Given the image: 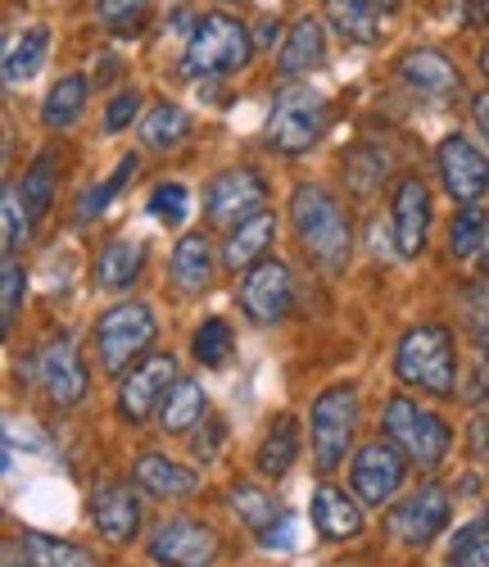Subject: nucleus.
<instances>
[{"label": "nucleus", "instance_id": "30", "mask_svg": "<svg viewBox=\"0 0 489 567\" xmlns=\"http://www.w3.org/2000/svg\"><path fill=\"white\" fill-rule=\"evenodd\" d=\"M86 110V78L82 73H69L51 86V96H45L41 105V123L45 127H73Z\"/></svg>", "mask_w": 489, "mask_h": 567}, {"label": "nucleus", "instance_id": "28", "mask_svg": "<svg viewBox=\"0 0 489 567\" xmlns=\"http://www.w3.org/2000/svg\"><path fill=\"white\" fill-rule=\"evenodd\" d=\"M45 51H51V28H45V23H37L23 37H14L10 51H6V82L19 86V82L37 78V69L45 64Z\"/></svg>", "mask_w": 489, "mask_h": 567}, {"label": "nucleus", "instance_id": "27", "mask_svg": "<svg viewBox=\"0 0 489 567\" xmlns=\"http://www.w3.org/2000/svg\"><path fill=\"white\" fill-rule=\"evenodd\" d=\"M141 241H132V236H118V241H110L101 255H95V281H101L105 291H127L136 272H141Z\"/></svg>", "mask_w": 489, "mask_h": 567}, {"label": "nucleus", "instance_id": "48", "mask_svg": "<svg viewBox=\"0 0 489 567\" xmlns=\"http://www.w3.org/2000/svg\"><path fill=\"white\" fill-rule=\"evenodd\" d=\"M376 6H381V10H399V6H404V0H376Z\"/></svg>", "mask_w": 489, "mask_h": 567}, {"label": "nucleus", "instance_id": "21", "mask_svg": "<svg viewBox=\"0 0 489 567\" xmlns=\"http://www.w3.org/2000/svg\"><path fill=\"white\" fill-rule=\"evenodd\" d=\"M132 477L159 499H186V495L200 491V477H195L186 463L168 458V454H141L136 467H132Z\"/></svg>", "mask_w": 489, "mask_h": 567}, {"label": "nucleus", "instance_id": "12", "mask_svg": "<svg viewBox=\"0 0 489 567\" xmlns=\"http://www.w3.org/2000/svg\"><path fill=\"white\" fill-rule=\"evenodd\" d=\"M214 554L218 536L205 523H190V517H168L150 536V558L159 567H209Z\"/></svg>", "mask_w": 489, "mask_h": 567}, {"label": "nucleus", "instance_id": "34", "mask_svg": "<svg viewBox=\"0 0 489 567\" xmlns=\"http://www.w3.org/2000/svg\"><path fill=\"white\" fill-rule=\"evenodd\" d=\"M231 327L222 322V318H205L200 327H195V341H190V350H195V359H200L205 368H218V363H227L231 359Z\"/></svg>", "mask_w": 489, "mask_h": 567}, {"label": "nucleus", "instance_id": "17", "mask_svg": "<svg viewBox=\"0 0 489 567\" xmlns=\"http://www.w3.org/2000/svg\"><path fill=\"white\" fill-rule=\"evenodd\" d=\"M389 227H395V250L404 259L422 255L426 246V231H430V196L422 177H404L395 186V209H389Z\"/></svg>", "mask_w": 489, "mask_h": 567}, {"label": "nucleus", "instance_id": "6", "mask_svg": "<svg viewBox=\"0 0 489 567\" xmlns=\"http://www.w3.org/2000/svg\"><path fill=\"white\" fill-rule=\"evenodd\" d=\"M155 313L150 305H141V300H127V305H114L101 322H95V354H101V368L110 377H118L145 346L155 341Z\"/></svg>", "mask_w": 489, "mask_h": 567}, {"label": "nucleus", "instance_id": "22", "mask_svg": "<svg viewBox=\"0 0 489 567\" xmlns=\"http://www.w3.org/2000/svg\"><path fill=\"white\" fill-rule=\"evenodd\" d=\"M272 231H277V218L272 214H250L245 223H236L231 231H227V241H222V264L227 268H254L263 255H268V246H272Z\"/></svg>", "mask_w": 489, "mask_h": 567}, {"label": "nucleus", "instance_id": "10", "mask_svg": "<svg viewBox=\"0 0 489 567\" xmlns=\"http://www.w3.org/2000/svg\"><path fill=\"white\" fill-rule=\"evenodd\" d=\"M263 200H268V186L254 168H227L209 182V196H205V209L218 227H236L250 214H263Z\"/></svg>", "mask_w": 489, "mask_h": 567}, {"label": "nucleus", "instance_id": "9", "mask_svg": "<svg viewBox=\"0 0 489 567\" xmlns=\"http://www.w3.org/2000/svg\"><path fill=\"white\" fill-rule=\"evenodd\" d=\"M435 164H439V182L445 192L458 200V205H476L485 192H489V159L485 151H476L467 136H445L435 151Z\"/></svg>", "mask_w": 489, "mask_h": 567}, {"label": "nucleus", "instance_id": "44", "mask_svg": "<svg viewBox=\"0 0 489 567\" xmlns=\"http://www.w3.org/2000/svg\"><path fill=\"white\" fill-rule=\"evenodd\" d=\"M467 436H471V454L480 463H489V417H476L471 427H467Z\"/></svg>", "mask_w": 489, "mask_h": 567}, {"label": "nucleus", "instance_id": "32", "mask_svg": "<svg viewBox=\"0 0 489 567\" xmlns=\"http://www.w3.org/2000/svg\"><path fill=\"white\" fill-rule=\"evenodd\" d=\"M227 504L236 508L240 523H245V527H254V532H268L277 517H281V504H277L268 491L250 486V482H236V486L227 491Z\"/></svg>", "mask_w": 489, "mask_h": 567}, {"label": "nucleus", "instance_id": "29", "mask_svg": "<svg viewBox=\"0 0 489 567\" xmlns=\"http://www.w3.org/2000/svg\"><path fill=\"white\" fill-rule=\"evenodd\" d=\"M190 136V114L181 105H155L150 114L141 118V141H145V151H177L181 141Z\"/></svg>", "mask_w": 489, "mask_h": 567}, {"label": "nucleus", "instance_id": "49", "mask_svg": "<svg viewBox=\"0 0 489 567\" xmlns=\"http://www.w3.org/2000/svg\"><path fill=\"white\" fill-rule=\"evenodd\" d=\"M480 69H485V78H489V45H485V51H480Z\"/></svg>", "mask_w": 489, "mask_h": 567}, {"label": "nucleus", "instance_id": "18", "mask_svg": "<svg viewBox=\"0 0 489 567\" xmlns=\"http://www.w3.org/2000/svg\"><path fill=\"white\" fill-rule=\"evenodd\" d=\"M399 78H404V86L422 91V96H454L458 82H462L454 60L430 51V45H417V51H408L399 60Z\"/></svg>", "mask_w": 489, "mask_h": 567}, {"label": "nucleus", "instance_id": "2", "mask_svg": "<svg viewBox=\"0 0 489 567\" xmlns=\"http://www.w3.org/2000/svg\"><path fill=\"white\" fill-rule=\"evenodd\" d=\"M254 55V41L250 28L231 14H205L195 23L190 41H186V55H181V78H218V73H236L245 69Z\"/></svg>", "mask_w": 489, "mask_h": 567}, {"label": "nucleus", "instance_id": "19", "mask_svg": "<svg viewBox=\"0 0 489 567\" xmlns=\"http://www.w3.org/2000/svg\"><path fill=\"white\" fill-rule=\"evenodd\" d=\"M322 60H326V28H322V19H313V14L295 19V23H290V32H285V41H281L277 69L285 78H300V73H313Z\"/></svg>", "mask_w": 489, "mask_h": 567}, {"label": "nucleus", "instance_id": "33", "mask_svg": "<svg viewBox=\"0 0 489 567\" xmlns=\"http://www.w3.org/2000/svg\"><path fill=\"white\" fill-rule=\"evenodd\" d=\"M19 192H23L32 218H41L45 209H51V200H55V159H51V151H41V155L32 159V168H28L23 182H19Z\"/></svg>", "mask_w": 489, "mask_h": 567}, {"label": "nucleus", "instance_id": "36", "mask_svg": "<svg viewBox=\"0 0 489 567\" xmlns=\"http://www.w3.org/2000/svg\"><path fill=\"white\" fill-rule=\"evenodd\" d=\"M132 173H136V159L127 155V159H123V164L114 168V177L95 182L91 192H82V200H77V218H82V223H91V214H101V209H105V205H110V200H114V196L123 192V182H127Z\"/></svg>", "mask_w": 489, "mask_h": 567}, {"label": "nucleus", "instance_id": "14", "mask_svg": "<svg viewBox=\"0 0 489 567\" xmlns=\"http://www.w3.org/2000/svg\"><path fill=\"white\" fill-rule=\"evenodd\" d=\"M173 382H177V359L173 354L145 359L141 368H132V377H127L123 391H118V413L127 422H145V417H150L164 404V395L173 391Z\"/></svg>", "mask_w": 489, "mask_h": 567}, {"label": "nucleus", "instance_id": "41", "mask_svg": "<svg viewBox=\"0 0 489 567\" xmlns=\"http://www.w3.org/2000/svg\"><path fill=\"white\" fill-rule=\"evenodd\" d=\"M141 110V96H136V86H127V91H118V96L110 101V110H105V132H123L127 123H132V114Z\"/></svg>", "mask_w": 489, "mask_h": 567}, {"label": "nucleus", "instance_id": "15", "mask_svg": "<svg viewBox=\"0 0 489 567\" xmlns=\"http://www.w3.org/2000/svg\"><path fill=\"white\" fill-rule=\"evenodd\" d=\"M91 523L101 527L105 540L127 545L141 532V499L127 482H101L91 491Z\"/></svg>", "mask_w": 489, "mask_h": 567}, {"label": "nucleus", "instance_id": "25", "mask_svg": "<svg viewBox=\"0 0 489 567\" xmlns=\"http://www.w3.org/2000/svg\"><path fill=\"white\" fill-rule=\"evenodd\" d=\"M205 386L195 382V377H177L173 382V391L164 395V404H159V427L164 432H190L195 422L205 417Z\"/></svg>", "mask_w": 489, "mask_h": 567}, {"label": "nucleus", "instance_id": "35", "mask_svg": "<svg viewBox=\"0 0 489 567\" xmlns=\"http://www.w3.org/2000/svg\"><path fill=\"white\" fill-rule=\"evenodd\" d=\"M485 227H489V218H485L476 205H467V209L449 223V250H454L458 259H471V255L480 250V241H485Z\"/></svg>", "mask_w": 489, "mask_h": 567}, {"label": "nucleus", "instance_id": "40", "mask_svg": "<svg viewBox=\"0 0 489 567\" xmlns=\"http://www.w3.org/2000/svg\"><path fill=\"white\" fill-rule=\"evenodd\" d=\"M28 200H23V192L19 186H6V250L14 255L19 250V241L28 236Z\"/></svg>", "mask_w": 489, "mask_h": 567}, {"label": "nucleus", "instance_id": "5", "mask_svg": "<svg viewBox=\"0 0 489 567\" xmlns=\"http://www.w3.org/2000/svg\"><path fill=\"white\" fill-rule=\"evenodd\" d=\"M326 127V96L313 86H285L268 114V141L281 155H304Z\"/></svg>", "mask_w": 489, "mask_h": 567}, {"label": "nucleus", "instance_id": "46", "mask_svg": "<svg viewBox=\"0 0 489 567\" xmlns=\"http://www.w3.org/2000/svg\"><path fill=\"white\" fill-rule=\"evenodd\" d=\"M471 118H476V127H480V136L489 141V91H480V96L471 101Z\"/></svg>", "mask_w": 489, "mask_h": 567}, {"label": "nucleus", "instance_id": "45", "mask_svg": "<svg viewBox=\"0 0 489 567\" xmlns=\"http://www.w3.org/2000/svg\"><path fill=\"white\" fill-rule=\"evenodd\" d=\"M145 6V0H101V19H110V23H118V19H127V14H136Z\"/></svg>", "mask_w": 489, "mask_h": 567}, {"label": "nucleus", "instance_id": "11", "mask_svg": "<svg viewBox=\"0 0 489 567\" xmlns=\"http://www.w3.org/2000/svg\"><path fill=\"white\" fill-rule=\"evenodd\" d=\"M240 309L250 313L259 327H272L285 318L290 309V268L272 255H263L254 268H245V281H240Z\"/></svg>", "mask_w": 489, "mask_h": 567}, {"label": "nucleus", "instance_id": "8", "mask_svg": "<svg viewBox=\"0 0 489 567\" xmlns=\"http://www.w3.org/2000/svg\"><path fill=\"white\" fill-rule=\"evenodd\" d=\"M404 477H408V454H404L395 441H367V445L354 454L350 482H354L358 499H367V504L395 499V491L404 486Z\"/></svg>", "mask_w": 489, "mask_h": 567}, {"label": "nucleus", "instance_id": "23", "mask_svg": "<svg viewBox=\"0 0 489 567\" xmlns=\"http://www.w3.org/2000/svg\"><path fill=\"white\" fill-rule=\"evenodd\" d=\"M168 268H173V281L181 291H205L209 287V277H214V250H209V241L205 236H181V241L173 246V259H168Z\"/></svg>", "mask_w": 489, "mask_h": 567}, {"label": "nucleus", "instance_id": "16", "mask_svg": "<svg viewBox=\"0 0 489 567\" xmlns=\"http://www.w3.org/2000/svg\"><path fill=\"white\" fill-rule=\"evenodd\" d=\"M37 372H41V386L55 404H82L86 395V368L77 359V346L69 337H55L45 341L41 359H37Z\"/></svg>", "mask_w": 489, "mask_h": 567}, {"label": "nucleus", "instance_id": "13", "mask_svg": "<svg viewBox=\"0 0 489 567\" xmlns=\"http://www.w3.org/2000/svg\"><path fill=\"white\" fill-rule=\"evenodd\" d=\"M389 527H395V536L404 545H413V549L430 545L439 532L449 527V495H445V486L426 482L422 491H413L395 513H389Z\"/></svg>", "mask_w": 489, "mask_h": 567}, {"label": "nucleus", "instance_id": "39", "mask_svg": "<svg viewBox=\"0 0 489 567\" xmlns=\"http://www.w3.org/2000/svg\"><path fill=\"white\" fill-rule=\"evenodd\" d=\"M462 309H467V327H471L480 354L489 359V287H471L462 296Z\"/></svg>", "mask_w": 489, "mask_h": 567}, {"label": "nucleus", "instance_id": "26", "mask_svg": "<svg viewBox=\"0 0 489 567\" xmlns=\"http://www.w3.org/2000/svg\"><path fill=\"white\" fill-rule=\"evenodd\" d=\"M326 6V19L335 23V32L345 41H358V45H372L376 32H381V6L376 0H322Z\"/></svg>", "mask_w": 489, "mask_h": 567}, {"label": "nucleus", "instance_id": "1", "mask_svg": "<svg viewBox=\"0 0 489 567\" xmlns=\"http://www.w3.org/2000/svg\"><path fill=\"white\" fill-rule=\"evenodd\" d=\"M290 223H295V236L300 246L313 255L318 268L326 272H340L350 264V250H354V231H350V218L345 209L335 205V196L318 182H300L295 196H290Z\"/></svg>", "mask_w": 489, "mask_h": 567}, {"label": "nucleus", "instance_id": "31", "mask_svg": "<svg viewBox=\"0 0 489 567\" xmlns=\"http://www.w3.org/2000/svg\"><path fill=\"white\" fill-rule=\"evenodd\" d=\"M23 554L32 567H95V558L69 540H55V536H41V532H28L23 540Z\"/></svg>", "mask_w": 489, "mask_h": 567}, {"label": "nucleus", "instance_id": "42", "mask_svg": "<svg viewBox=\"0 0 489 567\" xmlns=\"http://www.w3.org/2000/svg\"><path fill=\"white\" fill-rule=\"evenodd\" d=\"M23 291H28V277L14 259H6V327H14L19 318V305H23Z\"/></svg>", "mask_w": 489, "mask_h": 567}, {"label": "nucleus", "instance_id": "4", "mask_svg": "<svg viewBox=\"0 0 489 567\" xmlns=\"http://www.w3.org/2000/svg\"><path fill=\"white\" fill-rule=\"evenodd\" d=\"M381 422H385V436L395 441L413 463H422V467H435L439 458L449 454V445H454L449 422L439 413H430V409H422L408 395L385 400V417Z\"/></svg>", "mask_w": 489, "mask_h": 567}, {"label": "nucleus", "instance_id": "7", "mask_svg": "<svg viewBox=\"0 0 489 567\" xmlns=\"http://www.w3.org/2000/svg\"><path fill=\"white\" fill-rule=\"evenodd\" d=\"M354 422H358V395H354V386H326L313 400V458H318L322 472H335L340 458L350 454Z\"/></svg>", "mask_w": 489, "mask_h": 567}, {"label": "nucleus", "instance_id": "24", "mask_svg": "<svg viewBox=\"0 0 489 567\" xmlns=\"http://www.w3.org/2000/svg\"><path fill=\"white\" fill-rule=\"evenodd\" d=\"M295 458H300V422L281 413L259 445V472L263 477H285V472L295 467Z\"/></svg>", "mask_w": 489, "mask_h": 567}, {"label": "nucleus", "instance_id": "38", "mask_svg": "<svg viewBox=\"0 0 489 567\" xmlns=\"http://www.w3.org/2000/svg\"><path fill=\"white\" fill-rule=\"evenodd\" d=\"M186 209H190V196L181 182H159L150 192V214L159 223H186Z\"/></svg>", "mask_w": 489, "mask_h": 567}, {"label": "nucleus", "instance_id": "37", "mask_svg": "<svg viewBox=\"0 0 489 567\" xmlns=\"http://www.w3.org/2000/svg\"><path fill=\"white\" fill-rule=\"evenodd\" d=\"M449 567H489V532H485V523H471L467 532L454 536Z\"/></svg>", "mask_w": 489, "mask_h": 567}, {"label": "nucleus", "instance_id": "20", "mask_svg": "<svg viewBox=\"0 0 489 567\" xmlns=\"http://www.w3.org/2000/svg\"><path fill=\"white\" fill-rule=\"evenodd\" d=\"M309 513H313V527L326 536V540H350L363 532V513L358 504L345 495V491H335L331 482H322L309 499Z\"/></svg>", "mask_w": 489, "mask_h": 567}, {"label": "nucleus", "instance_id": "3", "mask_svg": "<svg viewBox=\"0 0 489 567\" xmlns=\"http://www.w3.org/2000/svg\"><path fill=\"white\" fill-rule=\"evenodd\" d=\"M395 372H399V382H408L426 395H454V386H458L454 337L439 322L413 327V332H404V341L395 350Z\"/></svg>", "mask_w": 489, "mask_h": 567}, {"label": "nucleus", "instance_id": "43", "mask_svg": "<svg viewBox=\"0 0 489 567\" xmlns=\"http://www.w3.org/2000/svg\"><path fill=\"white\" fill-rule=\"evenodd\" d=\"M259 545L263 549H295V517L281 513L268 532H259Z\"/></svg>", "mask_w": 489, "mask_h": 567}, {"label": "nucleus", "instance_id": "47", "mask_svg": "<svg viewBox=\"0 0 489 567\" xmlns=\"http://www.w3.org/2000/svg\"><path fill=\"white\" fill-rule=\"evenodd\" d=\"M476 259H480V268L489 272V227H485V241H480V250H476Z\"/></svg>", "mask_w": 489, "mask_h": 567}]
</instances>
